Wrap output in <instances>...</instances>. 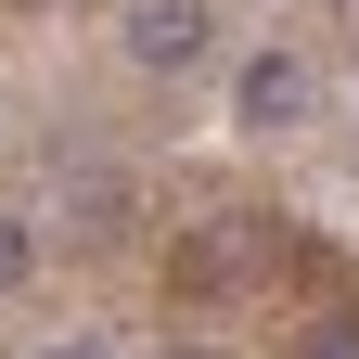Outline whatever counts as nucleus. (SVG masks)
Instances as JSON below:
<instances>
[{
    "mask_svg": "<svg viewBox=\"0 0 359 359\" xmlns=\"http://www.w3.org/2000/svg\"><path fill=\"white\" fill-rule=\"evenodd\" d=\"M205 0H128V65H154V77H180V65H205Z\"/></svg>",
    "mask_w": 359,
    "mask_h": 359,
    "instance_id": "nucleus-1",
    "label": "nucleus"
},
{
    "mask_svg": "<svg viewBox=\"0 0 359 359\" xmlns=\"http://www.w3.org/2000/svg\"><path fill=\"white\" fill-rule=\"evenodd\" d=\"M283 116H308V65L295 52H257L244 65V128H283Z\"/></svg>",
    "mask_w": 359,
    "mask_h": 359,
    "instance_id": "nucleus-2",
    "label": "nucleus"
},
{
    "mask_svg": "<svg viewBox=\"0 0 359 359\" xmlns=\"http://www.w3.org/2000/svg\"><path fill=\"white\" fill-rule=\"evenodd\" d=\"M39 359H116V334H52Z\"/></svg>",
    "mask_w": 359,
    "mask_h": 359,
    "instance_id": "nucleus-3",
    "label": "nucleus"
},
{
    "mask_svg": "<svg viewBox=\"0 0 359 359\" xmlns=\"http://www.w3.org/2000/svg\"><path fill=\"white\" fill-rule=\"evenodd\" d=\"M308 359H359V321H321V334H308Z\"/></svg>",
    "mask_w": 359,
    "mask_h": 359,
    "instance_id": "nucleus-4",
    "label": "nucleus"
},
{
    "mask_svg": "<svg viewBox=\"0 0 359 359\" xmlns=\"http://www.w3.org/2000/svg\"><path fill=\"white\" fill-rule=\"evenodd\" d=\"M0 283H26V231H13V218H0Z\"/></svg>",
    "mask_w": 359,
    "mask_h": 359,
    "instance_id": "nucleus-5",
    "label": "nucleus"
}]
</instances>
